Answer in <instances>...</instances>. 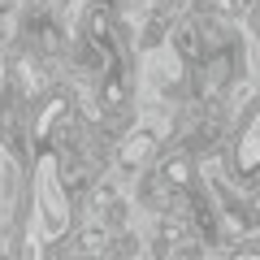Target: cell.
I'll return each instance as SVG.
<instances>
[{
  "label": "cell",
  "mask_w": 260,
  "mask_h": 260,
  "mask_svg": "<svg viewBox=\"0 0 260 260\" xmlns=\"http://www.w3.org/2000/svg\"><path fill=\"white\" fill-rule=\"evenodd\" d=\"M247 0H217V9H225V13H239Z\"/></svg>",
  "instance_id": "cell-1"
}]
</instances>
